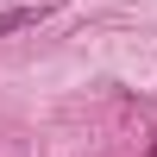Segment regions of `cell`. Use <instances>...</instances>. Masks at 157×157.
Listing matches in <instances>:
<instances>
[{"label": "cell", "mask_w": 157, "mask_h": 157, "mask_svg": "<svg viewBox=\"0 0 157 157\" xmlns=\"http://www.w3.org/2000/svg\"><path fill=\"white\" fill-rule=\"evenodd\" d=\"M38 19H44V6H13V13H0V38H6V32H32Z\"/></svg>", "instance_id": "cell-1"}]
</instances>
